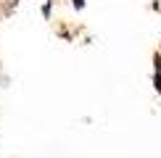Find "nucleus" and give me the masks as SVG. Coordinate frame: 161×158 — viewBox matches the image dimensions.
Instances as JSON below:
<instances>
[{"label": "nucleus", "mask_w": 161, "mask_h": 158, "mask_svg": "<svg viewBox=\"0 0 161 158\" xmlns=\"http://www.w3.org/2000/svg\"><path fill=\"white\" fill-rule=\"evenodd\" d=\"M153 82H156V90L161 92V74H156V79H153Z\"/></svg>", "instance_id": "nucleus-1"}, {"label": "nucleus", "mask_w": 161, "mask_h": 158, "mask_svg": "<svg viewBox=\"0 0 161 158\" xmlns=\"http://www.w3.org/2000/svg\"><path fill=\"white\" fill-rule=\"evenodd\" d=\"M71 3H74V8H82V5H85V0H71Z\"/></svg>", "instance_id": "nucleus-2"}]
</instances>
